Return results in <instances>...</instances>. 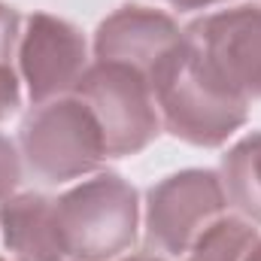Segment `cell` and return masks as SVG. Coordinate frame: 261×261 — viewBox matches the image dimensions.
<instances>
[{
	"label": "cell",
	"mask_w": 261,
	"mask_h": 261,
	"mask_svg": "<svg viewBox=\"0 0 261 261\" xmlns=\"http://www.w3.org/2000/svg\"><path fill=\"white\" fill-rule=\"evenodd\" d=\"M225 189L213 170H182L149 192L146 243L155 252L182 255L222 216Z\"/></svg>",
	"instance_id": "obj_5"
},
{
	"label": "cell",
	"mask_w": 261,
	"mask_h": 261,
	"mask_svg": "<svg viewBox=\"0 0 261 261\" xmlns=\"http://www.w3.org/2000/svg\"><path fill=\"white\" fill-rule=\"evenodd\" d=\"M179 9H200V6H210V3H219V0H167Z\"/></svg>",
	"instance_id": "obj_14"
},
{
	"label": "cell",
	"mask_w": 261,
	"mask_h": 261,
	"mask_svg": "<svg viewBox=\"0 0 261 261\" xmlns=\"http://www.w3.org/2000/svg\"><path fill=\"white\" fill-rule=\"evenodd\" d=\"M0 261H3V258H0Z\"/></svg>",
	"instance_id": "obj_17"
},
{
	"label": "cell",
	"mask_w": 261,
	"mask_h": 261,
	"mask_svg": "<svg viewBox=\"0 0 261 261\" xmlns=\"http://www.w3.org/2000/svg\"><path fill=\"white\" fill-rule=\"evenodd\" d=\"M15 40H18V12L0 3V119L18 110V79L12 70Z\"/></svg>",
	"instance_id": "obj_12"
},
{
	"label": "cell",
	"mask_w": 261,
	"mask_h": 261,
	"mask_svg": "<svg viewBox=\"0 0 261 261\" xmlns=\"http://www.w3.org/2000/svg\"><path fill=\"white\" fill-rule=\"evenodd\" d=\"M21 179V167H18V155H15V146L0 137V200H6L9 192L18 186Z\"/></svg>",
	"instance_id": "obj_13"
},
{
	"label": "cell",
	"mask_w": 261,
	"mask_h": 261,
	"mask_svg": "<svg viewBox=\"0 0 261 261\" xmlns=\"http://www.w3.org/2000/svg\"><path fill=\"white\" fill-rule=\"evenodd\" d=\"M28 170L43 182H67L100 167L107 155L103 130L94 113L79 100L40 103L18 130Z\"/></svg>",
	"instance_id": "obj_3"
},
{
	"label": "cell",
	"mask_w": 261,
	"mask_h": 261,
	"mask_svg": "<svg viewBox=\"0 0 261 261\" xmlns=\"http://www.w3.org/2000/svg\"><path fill=\"white\" fill-rule=\"evenodd\" d=\"M52 225L64 261H107L137 237V192L116 173L52 197Z\"/></svg>",
	"instance_id": "obj_2"
},
{
	"label": "cell",
	"mask_w": 261,
	"mask_h": 261,
	"mask_svg": "<svg viewBox=\"0 0 261 261\" xmlns=\"http://www.w3.org/2000/svg\"><path fill=\"white\" fill-rule=\"evenodd\" d=\"M3 240L18 261H64L55 225H52V197L46 195H18L6 197L0 206Z\"/></svg>",
	"instance_id": "obj_9"
},
{
	"label": "cell",
	"mask_w": 261,
	"mask_h": 261,
	"mask_svg": "<svg viewBox=\"0 0 261 261\" xmlns=\"http://www.w3.org/2000/svg\"><path fill=\"white\" fill-rule=\"evenodd\" d=\"M182 37L237 94L261 97V6H237L192 21Z\"/></svg>",
	"instance_id": "obj_6"
},
{
	"label": "cell",
	"mask_w": 261,
	"mask_h": 261,
	"mask_svg": "<svg viewBox=\"0 0 261 261\" xmlns=\"http://www.w3.org/2000/svg\"><path fill=\"white\" fill-rule=\"evenodd\" d=\"M149 85L164 128L192 146H219L246 122V97L222 82L186 37L152 70Z\"/></svg>",
	"instance_id": "obj_1"
},
{
	"label": "cell",
	"mask_w": 261,
	"mask_h": 261,
	"mask_svg": "<svg viewBox=\"0 0 261 261\" xmlns=\"http://www.w3.org/2000/svg\"><path fill=\"white\" fill-rule=\"evenodd\" d=\"M122 261H161V258H155V255H130V258H122Z\"/></svg>",
	"instance_id": "obj_16"
},
{
	"label": "cell",
	"mask_w": 261,
	"mask_h": 261,
	"mask_svg": "<svg viewBox=\"0 0 261 261\" xmlns=\"http://www.w3.org/2000/svg\"><path fill=\"white\" fill-rule=\"evenodd\" d=\"M243 261H261V240L252 243V249L246 252V258H243Z\"/></svg>",
	"instance_id": "obj_15"
},
{
	"label": "cell",
	"mask_w": 261,
	"mask_h": 261,
	"mask_svg": "<svg viewBox=\"0 0 261 261\" xmlns=\"http://www.w3.org/2000/svg\"><path fill=\"white\" fill-rule=\"evenodd\" d=\"M225 197L252 222H261V134L240 140L222 161Z\"/></svg>",
	"instance_id": "obj_10"
},
{
	"label": "cell",
	"mask_w": 261,
	"mask_h": 261,
	"mask_svg": "<svg viewBox=\"0 0 261 261\" xmlns=\"http://www.w3.org/2000/svg\"><path fill=\"white\" fill-rule=\"evenodd\" d=\"M21 73L37 107L67 88H76L79 76L85 73L82 34L61 18L37 12L21 40Z\"/></svg>",
	"instance_id": "obj_7"
},
{
	"label": "cell",
	"mask_w": 261,
	"mask_h": 261,
	"mask_svg": "<svg viewBox=\"0 0 261 261\" xmlns=\"http://www.w3.org/2000/svg\"><path fill=\"white\" fill-rule=\"evenodd\" d=\"M255 240H258V234L246 222H240V219H216L195 240V246L189 249L186 261H243Z\"/></svg>",
	"instance_id": "obj_11"
},
{
	"label": "cell",
	"mask_w": 261,
	"mask_h": 261,
	"mask_svg": "<svg viewBox=\"0 0 261 261\" xmlns=\"http://www.w3.org/2000/svg\"><path fill=\"white\" fill-rule=\"evenodd\" d=\"M182 43V31L164 12L143 9V6H122L110 15L94 37L97 61H119L140 70L146 79L176 46Z\"/></svg>",
	"instance_id": "obj_8"
},
{
	"label": "cell",
	"mask_w": 261,
	"mask_h": 261,
	"mask_svg": "<svg viewBox=\"0 0 261 261\" xmlns=\"http://www.w3.org/2000/svg\"><path fill=\"white\" fill-rule=\"evenodd\" d=\"M79 100L103 130L107 155L122 158L146 149L158 134V110L149 79L119 61H97L76 82Z\"/></svg>",
	"instance_id": "obj_4"
}]
</instances>
